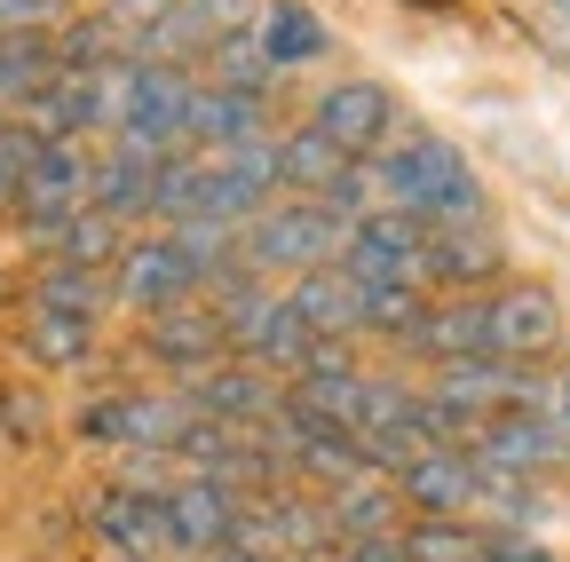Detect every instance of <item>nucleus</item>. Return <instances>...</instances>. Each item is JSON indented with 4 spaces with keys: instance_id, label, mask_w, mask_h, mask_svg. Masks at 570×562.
Instances as JSON below:
<instances>
[{
    "instance_id": "nucleus-7",
    "label": "nucleus",
    "mask_w": 570,
    "mask_h": 562,
    "mask_svg": "<svg viewBox=\"0 0 570 562\" xmlns=\"http://www.w3.org/2000/svg\"><path fill=\"white\" fill-rule=\"evenodd\" d=\"M111 286H119V302L159 317V309H183L206 277H198V262L175 238H142V246H119V277H111Z\"/></svg>"
},
{
    "instance_id": "nucleus-31",
    "label": "nucleus",
    "mask_w": 570,
    "mask_h": 562,
    "mask_svg": "<svg viewBox=\"0 0 570 562\" xmlns=\"http://www.w3.org/2000/svg\"><path fill=\"white\" fill-rule=\"evenodd\" d=\"M56 0H0V32H48Z\"/></svg>"
},
{
    "instance_id": "nucleus-29",
    "label": "nucleus",
    "mask_w": 570,
    "mask_h": 562,
    "mask_svg": "<svg viewBox=\"0 0 570 562\" xmlns=\"http://www.w3.org/2000/svg\"><path fill=\"white\" fill-rule=\"evenodd\" d=\"M32 151H40V135H24L17 119H0V215H9V206H17V183H24Z\"/></svg>"
},
{
    "instance_id": "nucleus-18",
    "label": "nucleus",
    "mask_w": 570,
    "mask_h": 562,
    "mask_svg": "<svg viewBox=\"0 0 570 562\" xmlns=\"http://www.w3.org/2000/svg\"><path fill=\"white\" fill-rule=\"evenodd\" d=\"M285 309H294V325L309 333V341H348L356 333V286L341 269H309L294 294H285Z\"/></svg>"
},
{
    "instance_id": "nucleus-34",
    "label": "nucleus",
    "mask_w": 570,
    "mask_h": 562,
    "mask_svg": "<svg viewBox=\"0 0 570 562\" xmlns=\"http://www.w3.org/2000/svg\"><path fill=\"white\" fill-rule=\"evenodd\" d=\"M0 294H9V286H0Z\"/></svg>"
},
{
    "instance_id": "nucleus-12",
    "label": "nucleus",
    "mask_w": 570,
    "mask_h": 562,
    "mask_svg": "<svg viewBox=\"0 0 570 562\" xmlns=\"http://www.w3.org/2000/svg\"><path fill=\"white\" fill-rule=\"evenodd\" d=\"M412 269H428V277L452 286V294L491 286V277H499V238H491V230H468V223H444V230H428V246H420Z\"/></svg>"
},
{
    "instance_id": "nucleus-30",
    "label": "nucleus",
    "mask_w": 570,
    "mask_h": 562,
    "mask_svg": "<svg viewBox=\"0 0 570 562\" xmlns=\"http://www.w3.org/2000/svg\"><path fill=\"white\" fill-rule=\"evenodd\" d=\"M40 428H48L40 396H24L17 381H0V436H9V444H40Z\"/></svg>"
},
{
    "instance_id": "nucleus-10",
    "label": "nucleus",
    "mask_w": 570,
    "mask_h": 562,
    "mask_svg": "<svg viewBox=\"0 0 570 562\" xmlns=\"http://www.w3.org/2000/svg\"><path fill=\"white\" fill-rule=\"evenodd\" d=\"M491 317V357L499 365H523V357H547V348L562 341V302L547 286H515V294H499L483 302Z\"/></svg>"
},
{
    "instance_id": "nucleus-4",
    "label": "nucleus",
    "mask_w": 570,
    "mask_h": 562,
    "mask_svg": "<svg viewBox=\"0 0 570 562\" xmlns=\"http://www.w3.org/2000/svg\"><path fill=\"white\" fill-rule=\"evenodd\" d=\"M190 428H198V412L183 396H111V404L80 412L88 444H135V452H175Z\"/></svg>"
},
{
    "instance_id": "nucleus-11",
    "label": "nucleus",
    "mask_w": 570,
    "mask_h": 562,
    "mask_svg": "<svg viewBox=\"0 0 570 562\" xmlns=\"http://www.w3.org/2000/svg\"><path fill=\"white\" fill-rule=\"evenodd\" d=\"M468 460H483V467H499V475H539V467H554L562 460V436L547 428L539 412H491L483 428H475V452Z\"/></svg>"
},
{
    "instance_id": "nucleus-5",
    "label": "nucleus",
    "mask_w": 570,
    "mask_h": 562,
    "mask_svg": "<svg viewBox=\"0 0 570 562\" xmlns=\"http://www.w3.org/2000/svg\"><path fill=\"white\" fill-rule=\"evenodd\" d=\"M80 206H88V159L71 144H40L32 167H24V183H17V223L32 238H48L56 223L80 215Z\"/></svg>"
},
{
    "instance_id": "nucleus-17",
    "label": "nucleus",
    "mask_w": 570,
    "mask_h": 562,
    "mask_svg": "<svg viewBox=\"0 0 570 562\" xmlns=\"http://www.w3.org/2000/svg\"><path fill=\"white\" fill-rule=\"evenodd\" d=\"M142 348H151V357H167V365H214V357H223V317H214V309H159L151 325H142Z\"/></svg>"
},
{
    "instance_id": "nucleus-14",
    "label": "nucleus",
    "mask_w": 570,
    "mask_h": 562,
    "mask_svg": "<svg viewBox=\"0 0 570 562\" xmlns=\"http://www.w3.org/2000/svg\"><path fill=\"white\" fill-rule=\"evenodd\" d=\"M96 531L127 554V562H151V554H167L175 539H167V507H159V491H104L96 500Z\"/></svg>"
},
{
    "instance_id": "nucleus-2",
    "label": "nucleus",
    "mask_w": 570,
    "mask_h": 562,
    "mask_svg": "<svg viewBox=\"0 0 570 562\" xmlns=\"http://www.w3.org/2000/svg\"><path fill=\"white\" fill-rule=\"evenodd\" d=\"M341 238H348V223H333L325 206H262V215L230 238V262L246 269V277H262V269H333L341 262Z\"/></svg>"
},
{
    "instance_id": "nucleus-3",
    "label": "nucleus",
    "mask_w": 570,
    "mask_h": 562,
    "mask_svg": "<svg viewBox=\"0 0 570 562\" xmlns=\"http://www.w3.org/2000/svg\"><path fill=\"white\" fill-rule=\"evenodd\" d=\"M420 246H428V223H412V215H356L348 223V238H341V277L356 294H373V286H412V262H420Z\"/></svg>"
},
{
    "instance_id": "nucleus-26",
    "label": "nucleus",
    "mask_w": 570,
    "mask_h": 562,
    "mask_svg": "<svg viewBox=\"0 0 570 562\" xmlns=\"http://www.w3.org/2000/svg\"><path fill=\"white\" fill-rule=\"evenodd\" d=\"M206 63H214V88H230V96H262V88L277 80L254 32H223V40L206 48Z\"/></svg>"
},
{
    "instance_id": "nucleus-6",
    "label": "nucleus",
    "mask_w": 570,
    "mask_h": 562,
    "mask_svg": "<svg viewBox=\"0 0 570 562\" xmlns=\"http://www.w3.org/2000/svg\"><path fill=\"white\" fill-rule=\"evenodd\" d=\"M309 127L325 135L341 159L381 151L389 135H396V96H389L381 80H341V88H325V96H317V119H309Z\"/></svg>"
},
{
    "instance_id": "nucleus-25",
    "label": "nucleus",
    "mask_w": 570,
    "mask_h": 562,
    "mask_svg": "<svg viewBox=\"0 0 570 562\" xmlns=\"http://www.w3.org/2000/svg\"><path fill=\"white\" fill-rule=\"evenodd\" d=\"M48 72H56L48 32H0V103H24Z\"/></svg>"
},
{
    "instance_id": "nucleus-13",
    "label": "nucleus",
    "mask_w": 570,
    "mask_h": 562,
    "mask_svg": "<svg viewBox=\"0 0 570 562\" xmlns=\"http://www.w3.org/2000/svg\"><path fill=\"white\" fill-rule=\"evenodd\" d=\"M159 507H167V539L190 546V554H223L230 531H238V500L214 491V483H183V491H167Z\"/></svg>"
},
{
    "instance_id": "nucleus-8",
    "label": "nucleus",
    "mask_w": 570,
    "mask_h": 562,
    "mask_svg": "<svg viewBox=\"0 0 570 562\" xmlns=\"http://www.w3.org/2000/svg\"><path fill=\"white\" fill-rule=\"evenodd\" d=\"M396 500H412L428 523H468V507H483V467L468 452H428L396 467Z\"/></svg>"
},
{
    "instance_id": "nucleus-15",
    "label": "nucleus",
    "mask_w": 570,
    "mask_h": 562,
    "mask_svg": "<svg viewBox=\"0 0 570 562\" xmlns=\"http://www.w3.org/2000/svg\"><path fill=\"white\" fill-rule=\"evenodd\" d=\"M262 135H269V119H262V96H230V88H198V96H190L183 144L246 151V144H262Z\"/></svg>"
},
{
    "instance_id": "nucleus-32",
    "label": "nucleus",
    "mask_w": 570,
    "mask_h": 562,
    "mask_svg": "<svg viewBox=\"0 0 570 562\" xmlns=\"http://www.w3.org/2000/svg\"><path fill=\"white\" fill-rule=\"evenodd\" d=\"M412 9H428V17H452V9H460V0H412Z\"/></svg>"
},
{
    "instance_id": "nucleus-23",
    "label": "nucleus",
    "mask_w": 570,
    "mask_h": 562,
    "mask_svg": "<svg viewBox=\"0 0 570 562\" xmlns=\"http://www.w3.org/2000/svg\"><path fill=\"white\" fill-rule=\"evenodd\" d=\"M17 341H24V357H32V365H56V373H63V365H88L96 325H88V317H63V309H32Z\"/></svg>"
},
{
    "instance_id": "nucleus-27",
    "label": "nucleus",
    "mask_w": 570,
    "mask_h": 562,
    "mask_svg": "<svg viewBox=\"0 0 570 562\" xmlns=\"http://www.w3.org/2000/svg\"><path fill=\"white\" fill-rule=\"evenodd\" d=\"M420 317H428L420 286H373V294H356V333H396V341H412Z\"/></svg>"
},
{
    "instance_id": "nucleus-9",
    "label": "nucleus",
    "mask_w": 570,
    "mask_h": 562,
    "mask_svg": "<svg viewBox=\"0 0 570 562\" xmlns=\"http://www.w3.org/2000/svg\"><path fill=\"white\" fill-rule=\"evenodd\" d=\"M183 404L198 420H214V428H269V412L285 404V388H269V373H254V365H206Z\"/></svg>"
},
{
    "instance_id": "nucleus-24",
    "label": "nucleus",
    "mask_w": 570,
    "mask_h": 562,
    "mask_svg": "<svg viewBox=\"0 0 570 562\" xmlns=\"http://www.w3.org/2000/svg\"><path fill=\"white\" fill-rule=\"evenodd\" d=\"M40 246H56V262L63 269H104V262H119V223L111 215H96V206H80V215H71V223H56Z\"/></svg>"
},
{
    "instance_id": "nucleus-21",
    "label": "nucleus",
    "mask_w": 570,
    "mask_h": 562,
    "mask_svg": "<svg viewBox=\"0 0 570 562\" xmlns=\"http://www.w3.org/2000/svg\"><path fill=\"white\" fill-rule=\"evenodd\" d=\"M254 40H262V56H269V72H294V63L325 56V24H317V9H302V0H277Z\"/></svg>"
},
{
    "instance_id": "nucleus-16",
    "label": "nucleus",
    "mask_w": 570,
    "mask_h": 562,
    "mask_svg": "<svg viewBox=\"0 0 570 562\" xmlns=\"http://www.w3.org/2000/svg\"><path fill=\"white\" fill-rule=\"evenodd\" d=\"M412 348L420 357H436V365H468V357H491V317H483V302H444V309H428L420 317V333H412Z\"/></svg>"
},
{
    "instance_id": "nucleus-33",
    "label": "nucleus",
    "mask_w": 570,
    "mask_h": 562,
    "mask_svg": "<svg viewBox=\"0 0 570 562\" xmlns=\"http://www.w3.org/2000/svg\"><path fill=\"white\" fill-rule=\"evenodd\" d=\"M562 412H570V381H562Z\"/></svg>"
},
{
    "instance_id": "nucleus-22",
    "label": "nucleus",
    "mask_w": 570,
    "mask_h": 562,
    "mask_svg": "<svg viewBox=\"0 0 570 562\" xmlns=\"http://www.w3.org/2000/svg\"><path fill=\"white\" fill-rule=\"evenodd\" d=\"M396 554L404 562H491V531L483 523H396Z\"/></svg>"
},
{
    "instance_id": "nucleus-28",
    "label": "nucleus",
    "mask_w": 570,
    "mask_h": 562,
    "mask_svg": "<svg viewBox=\"0 0 570 562\" xmlns=\"http://www.w3.org/2000/svg\"><path fill=\"white\" fill-rule=\"evenodd\" d=\"M32 309H63V317H88L96 325V309H104V277L96 269H40V286H32Z\"/></svg>"
},
{
    "instance_id": "nucleus-19",
    "label": "nucleus",
    "mask_w": 570,
    "mask_h": 562,
    "mask_svg": "<svg viewBox=\"0 0 570 562\" xmlns=\"http://www.w3.org/2000/svg\"><path fill=\"white\" fill-rule=\"evenodd\" d=\"M348 167H356V159H341L317 127H302V135H269V175L294 183V190H309V198H325Z\"/></svg>"
},
{
    "instance_id": "nucleus-20",
    "label": "nucleus",
    "mask_w": 570,
    "mask_h": 562,
    "mask_svg": "<svg viewBox=\"0 0 570 562\" xmlns=\"http://www.w3.org/2000/svg\"><path fill=\"white\" fill-rule=\"evenodd\" d=\"M396 515H404L396 491H381V483H348V491H333L325 531H333V546H365V539H389Z\"/></svg>"
},
{
    "instance_id": "nucleus-1",
    "label": "nucleus",
    "mask_w": 570,
    "mask_h": 562,
    "mask_svg": "<svg viewBox=\"0 0 570 562\" xmlns=\"http://www.w3.org/2000/svg\"><path fill=\"white\" fill-rule=\"evenodd\" d=\"M373 190H389V198H396V215H412V223H420V215H436V223H475V206H483L475 167H468L452 144H436V135L381 151Z\"/></svg>"
}]
</instances>
